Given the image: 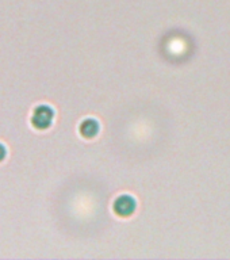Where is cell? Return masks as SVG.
<instances>
[{
  "mask_svg": "<svg viewBox=\"0 0 230 260\" xmlns=\"http://www.w3.org/2000/svg\"><path fill=\"white\" fill-rule=\"evenodd\" d=\"M53 117H54V111H53L52 107L41 105L32 111L31 125L38 130H46L52 125Z\"/></svg>",
  "mask_w": 230,
  "mask_h": 260,
  "instance_id": "1",
  "label": "cell"
},
{
  "mask_svg": "<svg viewBox=\"0 0 230 260\" xmlns=\"http://www.w3.org/2000/svg\"><path fill=\"white\" fill-rule=\"evenodd\" d=\"M136 210V201L130 195H121L114 202V213L119 217H129Z\"/></svg>",
  "mask_w": 230,
  "mask_h": 260,
  "instance_id": "2",
  "label": "cell"
},
{
  "mask_svg": "<svg viewBox=\"0 0 230 260\" xmlns=\"http://www.w3.org/2000/svg\"><path fill=\"white\" fill-rule=\"evenodd\" d=\"M97 132H99V123H97L95 119H92V118H89V119H85V121L81 122L80 133L83 137L92 138L96 136Z\"/></svg>",
  "mask_w": 230,
  "mask_h": 260,
  "instance_id": "3",
  "label": "cell"
},
{
  "mask_svg": "<svg viewBox=\"0 0 230 260\" xmlns=\"http://www.w3.org/2000/svg\"><path fill=\"white\" fill-rule=\"evenodd\" d=\"M6 156H7V149H6V146L3 144H0V161H3Z\"/></svg>",
  "mask_w": 230,
  "mask_h": 260,
  "instance_id": "4",
  "label": "cell"
}]
</instances>
